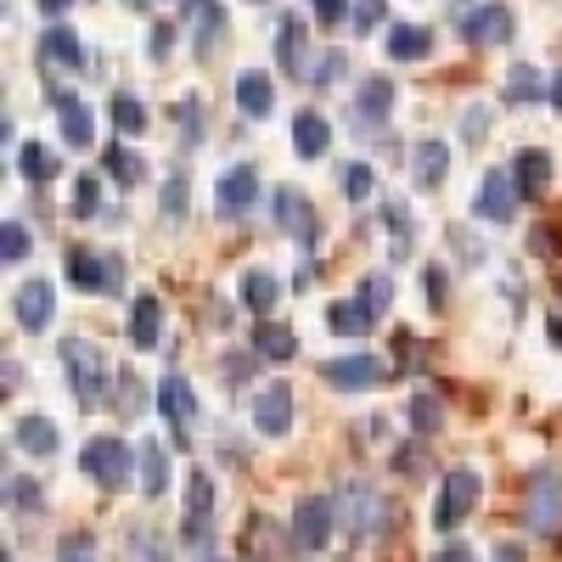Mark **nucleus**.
<instances>
[{"mask_svg": "<svg viewBox=\"0 0 562 562\" xmlns=\"http://www.w3.org/2000/svg\"><path fill=\"white\" fill-rule=\"evenodd\" d=\"M79 467H85V473L97 479L102 490H119V484H130V445L113 439V434H102V439H90V445L79 450Z\"/></svg>", "mask_w": 562, "mask_h": 562, "instance_id": "1", "label": "nucleus"}, {"mask_svg": "<svg viewBox=\"0 0 562 562\" xmlns=\"http://www.w3.org/2000/svg\"><path fill=\"white\" fill-rule=\"evenodd\" d=\"M524 518H529V529L557 535V524H562V473H557V467H540V473L529 479Z\"/></svg>", "mask_w": 562, "mask_h": 562, "instance_id": "2", "label": "nucleus"}, {"mask_svg": "<svg viewBox=\"0 0 562 562\" xmlns=\"http://www.w3.org/2000/svg\"><path fill=\"white\" fill-rule=\"evenodd\" d=\"M473 506H479V473H473V467H450V473H445V490H439V506H434V529L450 535Z\"/></svg>", "mask_w": 562, "mask_h": 562, "instance_id": "3", "label": "nucleus"}, {"mask_svg": "<svg viewBox=\"0 0 562 562\" xmlns=\"http://www.w3.org/2000/svg\"><path fill=\"white\" fill-rule=\"evenodd\" d=\"M63 366H68V383H74L79 405H97L102 400V383H113L108 371H102V360H97V349H90L85 338H63Z\"/></svg>", "mask_w": 562, "mask_h": 562, "instance_id": "4", "label": "nucleus"}, {"mask_svg": "<svg viewBox=\"0 0 562 562\" xmlns=\"http://www.w3.org/2000/svg\"><path fill=\"white\" fill-rule=\"evenodd\" d=\"M63 270H68V281H74V288H85V293H108V288H124V259H97L90 248H68Z\"/></svg>", "mask_w": 562, "mask_h": 562, "instance_id": "5", "label": "nucleus"}, {"mask_svg": "<svg viewBox=\"0 0 562 562\" xmlns=\"http://www.w3.org/2000/svg\"><path fill=\"white\" fill-rule=\"evenodd\" d=\"M338 512H344V529H349V535H378V529H389V501L371 490V484H349L344 501H338Z\"/></svg>", "mask_w": 562, "mask_h": 562, "instance_id": "6", "label": "nucleus"}, {"mask_svg": "<svg viewBox=\"0 0 562 562\" xmlns=\"http://www.w3.org/2000/svg\"><path fill=\"white\" fill-rule=\"evenodd\" d=\"M214 203H220V214H225V220H243V214L259 203V169H254V164L225 169V175H220V192H214Z\"/></svg>", "mask_w": 562, "mask_h": 562, "instance_id": "7", "label": "nucleus"}, {"mask_svg": "<svg viewBox=\"0 0 562 562\" xmlns=\"http://www.w3.org/2000/svg\"><path fill=\"white\" fill-rule=\"evenodd\" d=\"M248 411H254V428H259V434L281 439V434L293 428V389H288V383H265Z\"/></svg>", "mask_w": 562, "mask_h": 562, "instance_id": "8", "label": "nucleus"}, {"mask_svg": "<svg viewBox=\"0 0 562 562\" xmlns=\"http://www.w3.org/2000/svg\"><path fill=\"white\" fill-rule=\"evenodd\" d=\"M333 518H338V506L326 501V495L299 501V512H293V540H299L304 551H321L326 540H333Z\"/></svg>", "mask_w": 562, "mask_h": 562, "instance_id": "9", "label": "nucleus"}, {"mask_svg": "<svg viewBox=\"0 0 562 562\" xmlns=\"http://www.w3.org/2000/svg\"><path fill=\"white\" fill-rule=\"evenodd\" d=\"M326 383H333V389H378L383 383V360L338 355V360H326Z\"/></svg>", "mask_w": 562, "mask_h": 562, "instance_id": "10", "label": "nucleus"}, {"mask_svg": "<svg viewBox=\"0 0 562 562\" xmlns=\"http://www.w3.org/2000/svg\"><path fill=\"white\" fill-rule=\"evenodd\" d=\"M512 209H518V186H512V175L490 169V175L479 180V214H484V220H495V225H506V220H512Z\"/></svg>", "mask_w": 562, "mask_h": 562, "instance_id": "11", "label": "nucleus"}, {"mask_svg": "<svg viewBox=\"0 0 562 562\" xmlns=\"http://www.w3.org/2000/svg\"><path fill=\"white\" fill-rule=\"evenodd\" d=\"M461 40H467V45H501V40H512V12H506V7L467 12V18H461Z\"/></svg>", "mask_w": 562, "mask_h": 562, "instance_id": "12", "label": "nucleus"}, {"mask_svg": "<svg viewBox=\"0 0 562 562\" xmlns=\"http://www.w3.org/2000/svg\"><path fill=\"white\" fill-rule=\"evenodd\" d=\"M209 512H214V484L209 473H192V490H186V540L192 546L209 540Z\"/></svg>", "mask_w": 562, "mask_h": 562, "instance_id": "13", "label": "nucleus"}, {"mask_svg": "<svg viewBox=\"0 0 562 562\" xmlns=\"http://www.w3.org/2000/svg\"><path fill=\"white\" fill-rule=\"evenodd\" d=\"M158 411L175 422V428H192V422H198V394H192V383H186V378H164V383H158Z\"/></svg>", "mask_w": 562, "mask_h": 562, "instance_id": "14", "label": "nucleus"}, {"mask_svg": "<svg viewBox=\"0 0 562 562\" xmlns=\"http://www.w3.org/2000/svg\"><path fill=\"white\" fill-rule=\"evenodd\" d=\"M52 310H57L52 281H29V288H18V321L29 326V333H40V326H52Z\"/></svg>", "mask_w": 562, "mask_h": 562, "instance_id": "15", "label": "nucleus"}, {"mask_svg": "<svg viewBox=\"0 0 562 562\" xmlns=\"http://www.w3.org/2000/svg\"><path fill=\"white\" fill-rule=\"evenodd\" d=\"M158 333H164V304L153 293H140L135 310H130V344L135 349H158Z\"/></svg>", "mask_w": 562, "mask_h": 562, "instance_id": "16", "label": "nucleus"}, {"mask_svg": "<svg viewBox=\"0 0 562 562\" xmlns=\"http://www.w3.org/2000/svg\"><path fill=\"white\" fill-rule=\"evenodd\" d=\"M512 186H518L524 198H540L551 186V153H540V147L518 153V164H512Z\"/></svg>", "mask_w": 562, "mask_h": 562, "instance_id": "17", "label": "nucleus"}, {"mask_svg": "<svg viewBox=\"0 0 562 562\" xmlns=\"http://www.w3.org/2000/svg\"><path fill=\"white\" fill-rule=\"evenodd\" d=\"M276 220H281V231H293V237H315V214H310V203L293 192V186H288V192H276Z\"/></svg>", "mask_w": 562, "mask_h": 562, "instance_id": "18", "label": "nucleus"}, {"mask_svg": "<svg viewBox=\"0 0 562 562\" xmlns=\"http://www.w3.org/2000/svg\"><path fill=\"white\" fill-rule=\"evenodd\" d=\"M169 490V456H164V445L158 439H147L140 445V495H164Z\"/></svg>", "mask_w": 562, "mask_h": 562, "instance_id": "19", "label": "nucleus"}, {"mask_svg": "<svg viewBox=\"0 0 562 562\" xmlns=\"http://www.w3.org/2000/svg\"><path fill=\"white\" fill-rule=\"evenodd\" d=\"M186 18L198 23V57H209V45L220 40V23H225V7L220 0H186Z\"/></svg>", "mask_w": 562, "mask_h": 562, "instance_id": "20", "label": "nucleus"}, {"mask_svg": "<svg viewBox=\"0 0 562 562\" xmlns=\"http://www.w3.org/2000/svg\"><path fill=\"white\" fill-rule=\"evenodd\" d=\"M326 140H333V130H326L321 113H299V119H293V147H299V158H321Z\"/></svg>", "mask_w": 562, "mask_h": 562, "instance_id": "21", "label": "nucleus"}, {"mask_svg": "<svg viewBox=\"0 0 562 562\" xmlns=\"http://www.w3.org/2000/svg\"><path fill=\"white\" fill-rule=\"evenodd\" d=\"M428 45H434V34L416 29V23H394V29H389V57H400V63L428 57Z\"/></svg>", "mask_w": 562, "mask_h": 562, "instance_id": "22", "label": "nucleus"}, {"mask_svg": "<svg viewBox=\"0 0 562 562\" xmlns=\"http://www.w3.org/2000/svg\"><path fill=\"white\" fill-rule=\"evenodd\" d=\"M237 102H243V113H254V119H265V113L276 108V90H270V79H265L259 68L237 79Z\"/></svg>", "mask_w": 562, "mask_h": 562, "instance_id": "23", "label": "nucleus"}, {"mask_svg": "<svg viewBox=\"0 0 562 562\" xmlns=\"http://www.w3.org/2000/svg\"><path fill=\"white\" fill-rule=\"evenodd\" d=\"M57 124H63L68 147H90V108H85V102L63 97V102H57Z\"/></svg>", "mask_w": 562, "mask_h": 562, "instance_id": "24", "label": "nucleus"}, {"mask_svg": "<svg viewBox=\"0 0 562 562\" xmlns=\"http://www.w3.org/2000/svg\"><path fill=\"white\" fill-rule=\"evenodd\" d=\"M18 445L29 450V456H57V428L45 416H23L18 422Z\"/></svg>", "mask_w": 562, "mask_h": 562, "instance_id": "25", "label": "nucleus"}, {"mask_svg": "<svg viewBox=\"0 0 562 562\" xmlns=\"http://www.w3.org/2000/svg\"><path fill=\"white\" fill-rule=\"evenodd\" d=\"M243 304L254 315H270L276 310V276L270 270H243Z\"/></svg>", "mask_w": 562, "mask_h": 562, "instance_id": "26", "label": "nucleus"}, {"mask_svg": "<svg viewBox=\"0 0 562 562\" xmlns=\"http://www.w3.org/2000/svg\"><path fill=\"white\" fill-rule=\"evenodd\" d=\"M276 57H281V68H288V74H299V63H304V23H299V18H281V29H276Z\"/></svg>", "mask_w": 562, "mask_h": 562, "instance_id": "27", "label": "nucleus"}, {"mask_svg": "<svg viewBox=\"0 0 562 562\" xmlns=\"http://www.w3.org/2000/svg\"><path fill=\"white\" fill-rule=\"evenodd\" d=\"M445 169H450L445 140H422V147H416V186H439Z\"/></svg>", "mask_w": 562, "mask_h": 562, "instance_id": "28", "label": "nucleus"}, {"mask_svg": "<svg viewBox=\"0 0 562 562\" xmlns=\"http://www.w3.org/2000/svg\"><path fill=\"white\" fill-rule=\"evenodd\" d=\"M326 321H333V333H344V338H360V333H366V326L378 321V315H371L360 299H344V304H333V315H326Z\"/></svg>", "mask_w": 562, "mask_h": 562, "instance_id": "29", "label": "nucleus"}, {"mask_svg": "<svg viewBox=\"0 0 562 562\" xmlns=\"http://www.w3.org/2000/svg\"><path fill=\"white\" fill-rule=\"evenodd\" d=\"M254 349H259L265 360H293V355H299V338L288 333V326H259V333H254Z\"/></svg>", "mask_w": 562, "mask_h": 562, "instance_id": "30", "label": "nucleus"}, {"mask_svg": "<svg viewBox=\"0 0 562 562\" xmlns=\"http://www.w3.org/2000/svg\"><path fill=\"white\" fill-rule=\"evenodd\" d=\"M389 108H394V85H389V79H366V85H360V119L378 124Z\"/></svg>", "mask_w": 562, "mask_h": 562, "instance_id": "31", "label": "nucleus"}, {"mask_svg": "<svg viewBox=\"0 0 562 562\" xmlns=\"http://www.w3.org/2000/svg\"><path fill=\"white\" fill-rule=\"evenodd\" d=\"M108 175L119 180V186H140V175H147V169H140V153H130V147H119V140H113V147H108Z\"/></svg>", "mask_w": 562, "mask_h": 562, "instance_id": "32", "label": "nucleus"}, {"mask_svg": "<svg viewBox=\"0 0 562 562\" xmlns=\"http://www.w3.org/2000/svg\"><path fill=\"white\" fill-rule=\"evenodd\" d=\"M18 169H23L29 180H52V175H57V153L40 147V140H29V147L18 153Z\"/></svg>", "mask_w": 562, "mask_h": 562, "instance_id": "33", "label": "nucleus"}, {"mask_svg": "<svg viewBox=\"0 0 562 562\" xmlns=\"http://www.w3.org/2000/svg\"><path fill=\"white\" fill-rule=\"evenodd\" d=\"M40 52L52 57V63H68V68H79V57H85V52H79V40H74L68 29H45V40H40Z\"/></svg>", "mask_w": 562, "mask_h": 562, "instance_id": "34", "label": "nucleus"}, {"mask_svg": "<svg viewBox=\"0 0 562 562\" xmlns=\"http://www.w3.org/2000/svg\"><path fill=\"white\" fill-rule=\"evenodd\" d=\"M506 97H512V102H535V97H540V68H529V63L512 68V74H506Z\"/></svg>", "mask_w": 562, "mask_h": 562, "instance_id": "35", "label": "nucleus"}, {"mask_svg": "<svg viewBox=\"0 0 562 562\" xmlns=\"http://www.w3.org/2000/svg\"><path fill=\"white\" fill-rule=\"evenodd\" d=\"M411 422H416V434L428 439V434H439V422H445V405H439L434 394H416V400H411Z\"/></svg>", "mask_w": 562, "mask_h": 562, "instance_id": "36", "label": "nucleus"}, {"mask_svg": "<svg viewBox=\"0 0 562 562\" xmlns=\"http://www.w3.org/2000/svg\"><path fill=\"white\" fill-rule=\"evenodd\" d=\"M108 113H113V124H119L124 135H140V130H147V108H140L135 97H113Z\"/></svg>", "mask_w": 562, "mask_h": 562, "instance_id": "37", "label": "nucleus"}, {"mask_svg": "<svg viewBox=\"0 0 562 562\" xmlns=\"http://www.w3.org/2000/svg\"><path fill=\"white\" fill-rule=\"evenodd\" d=\"M360 304H366L371 315H383V310L394 304V281H389V276H366V281H360Z\"/></svg>", "mask_w": 562, "mask_h": 562, "instance_id": "38", "label": "nucleus"}, {"mask_svg": "<svg viewBox=\"0 0 562 562\" xmlns=\"http://www.w3.org/2000/svg\"><path fill=\"white\" fill-rule=\"evenodd\" d=\"M29 248H34L29 225H23V220H7V231H0V254H7V259L18 265V259H29Z\"/></svg>", "mask_w": 562, "mask_h": 562, "instance_id": "39", "label": "nucleus"}, {"mask_svg": "<svg viewBox=\"0 0 562 562\" xmlns=\"http://www.w3.org/2000/svg\"><path fill=\"white\" fill-rule=\"evenodd\" d=\"M97 203H102L97 175H79V180H74V214H79V220H90V214H97Z\"/></svg>", "mask_w": 562, "mask_h": 562, "instance_id": "40", "label": "nucleus"}, {"mask_svg": "<svg viewBox=\"0 0 562 562\" xmlns=\"http://www.w3.org/2000/svg\"><path fill=\"white\" fill-rule=\"evenodd\" d=\"M164 214H169V220L186 214V169H175V175L164 180Z\"/></svg>", "mask_w": 562, "mask_h": 562, "instance_id": "41", "label": "nucleus"}, {"mask_svg": "<svg viewBox=\"0 0 562 562\" xmlns=\"http://www.w3.org/2000/svg\"><path fill=\"white\" fill-rule=\"evenodd\" d=\"M113 405H119L124 416H135V411H140V389H135V378H130V371H124V378H119V389H113Z\"/></svg>", "mask_w": 562, "mask_h": 562, "instance_id": "42", "label": "nucleus"}, {"mask_svg": "<svg viewBox=\"0 0 562 562\" xmlns=\"http://www.w3.org/2000/svg\"><path fill=\"white\" fill-rule=\"evenodd\" d=\"M378 23H383V0H355V29L371 34Z\"/></svg>", "mask_w": 562, "mask_h": 562, "instance_id": "43", "label": "nucleus"}, {"mask_svg": "<svg viewBox=\"0 0 562 562\" xmlns=\"http://www.w3.org/2000/svg\"><path fill=\"white\" fill-rule=\"evenodd\" d=\"M344 192H349V198H371V169H366V164H349V169H344Z\"/></svg>", "mask_w": 562, "mask_h": 562, "instance_id": "44", "label": "nucleus"}, {"mask_svg": "<svg viewBox=\"0 0 562 562\" xmlns=\"http://www.w3.org/2000/svg\"><path fill=\"white\" fill-rule=\"evenodd\" d=\"M63 562H97V546H90V535L63 540Z\"/></svg>", "mask_w": 562, "mask_h": 562, "instance_id": "45", "label": "nucleus"}, {"mask_svg": "<svg viewBox=\"0 0 562 562\" xmlns=\"http://www.w3.org/2000/svg\"><path fill=\"white\" fill-rule=\"evenodd\" d=\"M422 288H428V304L439 310V304H445V270H439V265H428V270H422Z\"/></svg>", "mask_w": 562, "mask_h": 562, "instance_id": "46", "label": "nucleus"}, {"mask_svg": "<svg viewBox=\"0 0 562 562\" xmlns=\"http://www.w3.org/2000/svg\"><path fill=\"white\" fill-rule=\"evenodd\" d=\"M310 7H315L321 23H344V7H349V0H310Z\"/></svg>", "mask_w": 562, "mask_h": 562, "instance_id": "47", "label": "nucleus"}, {"mask_svg": "<svg viewBox=\"0 0 562 562\" xmlns=\"http://www.w3.org/2000/svg\"><path fill=\"white\" fill-rule=\"evenodd\" d=\"M461 130H467V140H479V135L490 130V113H484V108H467V119H461Z\"/></svg>", "mask_w": 562, "mask_h": 562, "instance_id": "48", "label": "nucleus"}, {"mask_svg": "<svg viewBox=\"0 0 562 562\" xmlns=\"http://www.w3.org/2000/svg\"><path fill=\"white\" fill-rule=\"evenodd\" d=\"M12 506L23 512V506H40V490L29 484V479H12Z\"/></svg>", "mask_w": 562, "mask_h": 562, "instance_id": "49", "label": "nucleus"}, {"mask_svg": "<svg viewBox=\"0 0 562 562\" xmlns=\"http://www.w3.org/2000/svg\"><path fill=\"white\" fill-rule=\"evenodd\" d=\"M338 68H349V63H344L338 52H326V57H321V68H315V79H321V85H333V79H338Z\"/></svg>", "mask_w": 562, "mask_h": 562, "instance_id": "50", "label": "nucleus"}, {"mask_svg": "<svg viewBox=\"0 0 562 562\" xmlns=\"http://www.w3.org/2000/svg\"><path fill=\"white\" fill-rule=\"evenodd\" d=\"M169 45H175V29L158 23V29H153V57H169Z\"/></svg>", "mask_w": 562, "mask_h": 562, "instance_id": "51", "label": "nucleus"}, {"mask_svg": "<svg viewBox=\"0 0 562 562\" xmlns=\"http://www.w3.org/2000/svg\"><path fill=\"white\" fill-rule=\"evenodd\" d=\"M434 562H479V557H473V551H467V546H445V551H439Z\"/></svg>", "mask_w": 562, "mask_h": 562, "instance_id": "52", "label": "nucleus"}, {"mask_svg": "<svg viewBox=\"0 0 562 562\" xmlns=\"http://www.w3.org/2000/svg\"><path fill=\"white\" fill-rule=\"evenodd\" d=\"M135 551H140V562H169V551H153V540H147V535L135 540Z\"/></svg>", "mask_w": 562, "mask_h": 562, "instance_id": "53", "label": "nucleus"}, {"mask_svg": "<svg viewBox=\"0 0 562 562\" xmlns=\"http://www.w3.org/2000/svg\"><path fill=\"white\" fill-rule=\"evenodd\" d=\"M535 254H557V237H551V231H546V225L535 231Z\"/></svg>", "mask_w": 562, "mask_h": 562, "instance_id": "54", "label": "nucleus"}, {"mask_svg": "<svg viewBox=\"0 0 562 562\" xmlns=\"http://www.w3.org/2000/svg\"><path fill=\"white\" fill-rule=\"evenodd\" d=\"M68 7H74V0H40V12H45V18H57V12H68Z\"/></svg>", "mask_w": 562, "mask_h": 562, "instance_id": "55", "label": "nucleus"}, {"mask_svg": "<svg viewBox=\"0 0 562 562\" xmlns=\"http://www.w3.org/2000/svg\"><path fill=\"white\" fill-rule=\"evenodd\" d=\"M495 562H524V551H518V546H512V540H506V546L495 551Z\"/></svg>", "mask_w": 562, "mask_h": 562, "instance_id": "56", "label": "nucleus"}, {"mask_svg": "<svg viewBox=\"0 0 562 562\" xmlns=\"http://www.w3.org/2000/svg\"><path fill=\"white\" fill-rule=\"evenodd\" d=\"M551 344L562 349V315H551Z\"/></svg>", "mask_w": 562, "mask_h": 562, "instance_id": "57", "label": "nucleus"}, {"mask_svg": "<svg viewBox=\"0 0 562 562\" xmlns=\"http://www.w3.org/2000/svg\"><path fill=\"white\" fill-rule=\"evenodd\" d=\"M551 102H557V108H562V74H557V79H551Z\"/></svg>", "mask_w": 562, "mask_h": 562, "instance_id": "58", "label": "nucleus"}, {"mask_svg": "<svg viewBox=\"0 0 562 562\" xmlns=\"http://www.w3.org/2000/svg\"><path fill=\"white\" fill-rule=\"evenodd\" d=\"M254 7H265V0H254Z\"/></svg>", "mask_w": 562, "mask_h": 562, "instance_id": "59", "label": "nucleus"}, {"mask_svg": "<svg viewBox=\"0 0 562 562\" xmlns=\"http://www.w3.org/2000/svg\"><path fill=\"white\" fill-rule=\"evenodd\" d=\"M135 7H140V0H135Z\"/></svg>", "mask_w": 562, "mask_h": 562, "instance_id": "60", "label": "nucleus"}, {"mask_svg": "<svg viewBox=\"0 0 562 562\" xmlns=\"http://www.w3.org/2000/svg\"><path fill=\"white\" fill-rule=\"evenodd\" d=\"M209 562H214V557H209Z\"/></svg>", "mask_w": 562, "mask_h": 562, "instance_id": "61", "label": "nucleus"}]
</instances>
